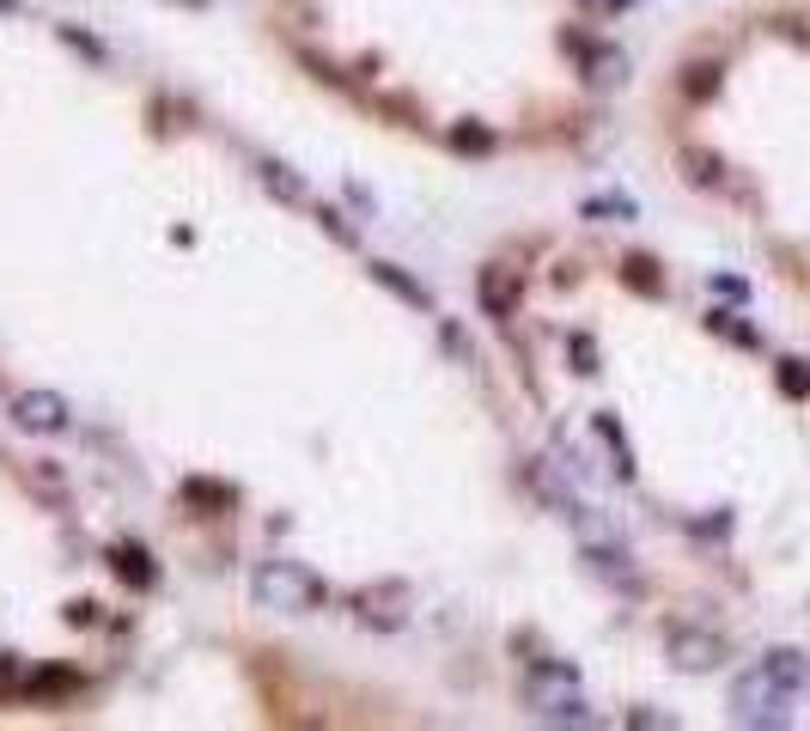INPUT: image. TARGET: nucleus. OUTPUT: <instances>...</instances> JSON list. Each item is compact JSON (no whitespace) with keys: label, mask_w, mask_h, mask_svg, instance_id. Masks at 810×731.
<instances>
[{"label":"nucleus","mask_w":810,"mask_h":731,"mask_svg":"<svg viewBox=\"0 0 810 731\" xmlns=\"http://www.w3.org/2000/svg\"><path fill=\"white\" fill-rule=\"evenodd\" d=\"M524 707L530 719L543 725H591V707H585V683L567 658H536L524 670Z\"/></svg>","instance_id":"1"},{"label":"nucleus","mask_w":810,"mask_h":731,"mask_svg":"<svg viewBox=\"0 0 810 731\" xmlns=\"http://www.w3.org/2000/svg\"><path fill=\"white\" fill-rule=\"evenodd\" d=\"M250 598H256V610H269V615H317L329 591H324V579H317L305 561L275 555V561L250 567Z\"/></svg>","instance_id":"2"},{"label":"nucleus","mask_w":810,"mask_h":731,"mask_svg":"<svg viewBox=\"0 0 810 731\" xmlns=\"http://www.w3.org/2000/svg\"><path fill=\"white\" fill-rule=\"evenodd\" d=\"M792 701L798 695L786 689L768 665L744 670V677L732 683V713L744 719V725H786V719H792Z\"/></svg>","instance_id":"3"},{"label":"nucleus","mask_w":810,"mask_h":731,"mask_svg":"<svg viewBox=\"0 0 810 731\" xmlns=\"http://www.w3.org/2000/svg\"><path fill=\"white\" fill-rule=\"evenodd\" d=\"M665 658L682 677H707V670H719L732 658V646H725V634H713V628H701V622H670L665 628Z\"/></svg>","instance_id":"4"},{"label":"nucleus","mask_w":810,"mask_h":731,"mask_svg":"<svg viewBox=\"0 0 810 731\" xmlns=\"http://www.w3.org/2000/svg\"><path fill=\"white\" fill-rule=\"evenodd\" d=\"M7 421H13L19 433H37V439H55V433L74 427V403H67L62 391H43V384H25V391H13V403H7Z\"/></svg>","instance_id":"5"},{"label":"nucleus","mask_w":810,"mask_h":731,"mask_svg":"<svg viewBox=\"0 0 810 731\" xmlns=\"http://www.w3.org/2000/svg\"><path fill=\"white\" fill-rule=\"evenodd\" d=\"M579 567H585L591 579H603V586H615V591H641V567H634V555L615 543V531L579 536Z\"/></svg>","instance_id":"6"},{"label":"nucleus","mask_w":810,"mask_h":731,"mask_svg":"<svg viewBox=\"0 0 810 731\" xmlns=\"http://www.w3.org/2000/svg\"><path fill=\"white\" fill-rule=\"evenodd\" d=\"M475 305H482V317H494V324H512V317L524 312V269L488 262V269L475 274Z\"/></svg>","instance_id":"7"},{"label":"nucleus","mask_w":810,"mask_h":731,"mask_svg":"<svg viewBox=\"0 0 810 731\" xmlns=\"http://www.w3.org/2000/svg\"><path fill=\"white\" fill-rule=\"evenodd\" d=\"M353 615H360L366 628L396 634V628L408 622V591L403 586H360V591H353Z\"/></svg>","instance_id":"8"},{"label":"nucleus","mask_w":810,"mask_h":731,"mask_svg":"<svg viewBox=\"0 0 810 731\" xmlns=\"http://www.w3.org/2000/svg\"><path fill=\"white\" fill-rule=\"evenodd\" d=\"M177 494H184V506H196L201 519H220V512L238 506V488L232 482H214V476H189Z\"/></svg>","instance_id":"9"},{"label":"nucleus","mask_w":810,"mask_h":731,"mask_svg":"<svg viewBox=\"0 0 810 731\" xmlns=\"http://www.w3.org/2000/svg\"><path fill=\"white\" fill-rule=\"evenodd\" d=\"M372 281H379V287H391L396 299H403V305H415V312H433V293L420 287V281L403 269V262H372Z\"/></svg>","instance_id":"10"},{"label":"nucleus","mask_w":810,"mask_h":731,"mask_svg":"<svg viewBox=\"0 0 810 731\" xmlns=\"http://www.w3.org/2000/svg\"><path fill=\"white\" fill-rule=\"evenodd\" d=\"M110 567H117V579H122V586H134V591H146V586L158 579L153 555H146V548H134V543H117V548H110Z\"/></svg>","instance_id":"11"},{"label":"nucleus","mask_w":810,"mask_h":731,"mask_svg":"<svg viewBox=\"0 0 810 731\" xmlns=\"http://www.w3.org/2000/svg\"><path fill=\"white\" fill-rule=\"evenodd\" d=\"M762 665H768V670H774V677H780L792 695H804V689H810V658L798 653V646H774V653L762 658Z\"/></svg>","instance_id":"12"},{"label":"nucleus","mask_w":810,"mask_h":731,"mask_svg":"<svg viewBox=\"0 0 810 731\" xmlns=\"http://www.w3.org/2000/svg\"><path fill=\"white\" fill-rule=\"evenodd\" d=\"M591 433H598V439L610 445V457H615V476H634V445L622 439V427H615L610 415H598V421H591Z\"/></svg>","instance_id":"13"},{"label":"nucleus","mask_w":810,"mask_h":731,"mask_svg":"<svg viewBox=\"0 0 810 731\" xmlns=\"http://www.w3.org/2000/svg\"><path fill=\"white\" fill-rule=\"evenodd\" d=\"M682 165H689V177L707 183V189H719V183H725V165H719L707 146H682Z\"/></svg>","instance_id":"14"},{"label":"nucleus","mask_w":810,"mask_h":731,"mask_svg":"<svg viewBox=\"0 0 810 731\" xmlns=\"http://www.w3.org/2000/svg\"><path fill=\"white\" fill-rule=\"evenodd\" d=\"M774 379H780L786 396H810V366L804 360H780L774 366Z\"/></svg>","instance_id":"15"},{"label":"nucleus","mask_w":810,"mask_h":731,"mask_svg":"<svg viewBox=\"0 0 810 731\" xmlns=\"http://www.w3.org/2000/svg\"><path fill=\"white\" fill-rule=\"evenodd\" d=\"M451 146H458V153H488L494 134H488L482 122H458V129H451Z\"/></svg>","instance_id":"16"},{"label":"nucleus","mask_w":810,"mask_h":731,"mask_svg":"<svg viewBox=\"0 0 810 731\" xmlns=\"http://www.w3.org/2000/svg\"><path fill=\"white\" fill-rule=\"evenodd\" d=\"M591 67H598L591 79H598V86H610V79L627 74V55H622V50H598V55H591Z\"/></svg>","instance_id":"17"},{"label":"nucleus","mask_w":810,"mask_h":731,"mask_svg":"<svg viewBox=\"0 0 810 731\" xmlns=\"http://www.w3.org/2000/svg\"><path fill=\"white\" fill-rule=\"evenodd\" d=\"M262 183H269L275 196H287V201H305V183H299V177H287L281 165H262Z\"/></svg>","instance_id":"18"},{"label":"nucleus","mask_w":810,"mask_h":731,"mask_svg":"<svg viewBox=\"0 0 810 731\" xmlns=\"http://www.w3.org/2000/svg\"><path fill=\"white\" fill-rule=\"evenodd\" d=\"M622 281H634L641 293H658V274H653V262H646V257H627L622 262Z\"/></svg>","instance_id":"19"},{"label":"nucleus","mask_w":810,"mask_h":731,"mask_svg":"<svg viewBox=\"0 0 810 731\" xmlns=\"http://www.w3.org/2000/svg\"><path fill=\"white\" fill-rule=\"evenodd\" d=\"M707 324H713L719 336H732V341H744V348H756V329H749V324H737L732 312H713V317H707Z\"/></svg>","instance_id":"20"},{"label":"nucleus","mask_w":810,"mask_h":731,"mask_svg":"<svg viewBox=\"0 0 810 731\" xmlns=\"http://www.w3.org/2000/svg\"><path fill=\"white\" fill-rule=\"evenodd\" d=\"M62 43H74V50L86 55V62H110V55H105V43H98V37H79L74 25H62Z\"/></svg>","instance_id":"21"},{"label":"nucleus","mask_w":810,"mask_h":731,"mask_svg":"<svg viewBox=\"0 0 810 731\" xmlns=\"http://www.w3.org/2000/svg\"><path fill=\"white\" fill-rule=\"evenodd\" d=\"M585 214H622V220H634V201H622V196H591Z\"/></svg>","instance_id":"22"},{"label":"nucleus","mask_w":810,"mask_h":731,"mask_svg":"<svg viewBox=\"0 0 810 731\" xmlns=\"http://www.w3.org/2000/svg\"><path fill=\"white\" fill-rule=\"evenodd\" d=\"M573 366H579V372H598V348H591V336H573Z\"/></svg>","instance_id":"23"},{"label":"nucleus","mask_w":810,"mask_h":731,"mask_svg":"<svg viewBox=\"0 0 810 731\" xmlns=\"http://www.w3.org/2000/svg\"><path fill=\"white\" fill-rule=\"evenodd\" d=\"M67 622H74V628L98 622V603H92V598H74V603H67Z\"/></svg>","instance_id":"24"},{"label":"nucleus","mask_w":810,"mask_h":731,"mask_svg":"<svg viewBox=\"0 0 810 731\" xmlns=\"http://www.w3.org/2000/svg\"><path fill=\"white\" fill-rule=\"evenodd\" d=\"M713 74H719V67H689V91H694V98H707V91H713Z\"/></svg>","instance_id":"25"},{"label":"nucleus","mask_w":810,"mask_h":731,"mask_svg":"<svg viewBox=\"0 0 810 731\" xmlns=\"http://www.w3.org/2000/svg\"><path fill=\"white\" fill-rule=\"evenodd\" d=\"M0 13H19V0H0Z\"/></svg>","instance_id":"26"},{"label":"nucleus","mask_w":810,"mask_h":731,"mask_svg":"<svg viewBox=\"0 0 810 731\" xmlns=\"http://www.w3.org/2000/svg\"><path fill=\"white\" fill-rule=\"evenodd\" d=\"M591 7H627V0H591Z\"/></svg>","instance_id":"27"}]
</instances>
